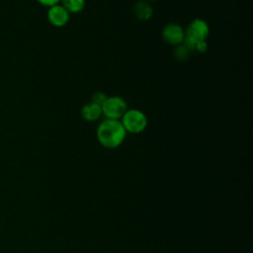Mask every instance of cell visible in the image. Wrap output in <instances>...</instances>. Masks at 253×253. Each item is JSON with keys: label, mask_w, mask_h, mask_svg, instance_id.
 Returning a JSON list of instances; mask_svg holds the SVG:
<instances>
[{"label": "cell", "mask_w": 253, "mask_h": 253, "mask_svg": "<svg viewBox=\"0 0 253 253\" xmlns=\"http://www.w3.org/2000/svg\"><path fill=\"white\" fill-rule=\"evenodd\" d=\"M134 13L139 20L145 21L151 18L153 14V9L148 2L144 0H140L134 5Z\"/></svg>", "instance_id": "ba28073f"}, {"label": "cell", "mask_w": 253, "mask_h": 253, "mask_svg": "<svg viewBox=\"0 0 253 253\" xmlns=\"http://www.w3.org/2000/svg\"><path fill=\"white\" fill-rule=\"evenodd\" d=\"M149 1H154V0H149Z\"/></svg>", "instance_id": "5bb4252c"}, {"label": "cell", "mask_w": 253, "mask_h": 253, "mask_svg": "<svg viewBox=\"0 0 253 253\" xmlns=\"http://www.w3.org/2000/svg\"><path fill=\"white\" fill-rule=\"evenodd\" d=\"M60 2L69 14L80 13L85 7V0H61Z\"/></svg>", "instance_id": "9c48e42d"}, {"label": "cell", "mask_w": 253, "mask_h": 253, "mask_svg": "<svg viewBox=\"0 0 253 253\" xmlns=\"http://www.w3.org/2000/svg\"><path fill=\"white\" fill-rule=\"evenodd\" d=\"M210 34L208 23L203 19H194L185 30V39L183 44L189 49L194 50L196 45L205 42Z\"/></svg>", "instance_id": "7a4b0ae2"}, {"label": "cell", "mask_w": 253, "mask_h": 253, "mask_svg": "<svg viewBox=\"0 0 253 253\" xmlns=\"http://www.w3.org/2000/svg\"><path fill=\"white\" fill-rule=\"evenodd\" d=\"M81 116L87 122H95L103 116L102 107L91 101L83 105L81 109Z\"/></svg>", "instance_id": "52a82bcc"}, {"label": "cell", "mask_w": 253, "mask_h": 253, "mask_svg": "<svg viewBox=\"0 0 253 253\" xmlns=\"http://www.w3.org/2000/svg\"><path fill=\"white\" fill-rule=\"evenodd\" d=\"M40 4L43 5V6H46V7H51L53 5H56V4H59V2L61 0H37Z\"/></svg>", "instance_id": "7c38bea8"}, {"label": "cell", "mask_w": 253, "mask_h": 253, "mask_svg": "<svg viewBox=\"0 0 253 253\" xmlns=\"http://www.w3.org/2000/svg\"><path fill=\"white\" fill-rule=\"evenodd\" d=\"M101 107L102 113L106 119L120 121L127 110V103L120 96H111L107 97Z\"/></svg>", "instance_id": "277c9868"}, {"label": "cell", "mask_w": 253, "mask_h": 253, "mask_svg": "<svg viewBox=\"0 0 253 253\" xmlns=\"http://www.w3.org/2000/svg\"><path fill=\"white\" fill-rule=\"evenodd\" d=\"M189 53H190V50L184 45V44H179V45H176L175 47V50H174V55L175 57L180 60V61H184L188 58L189 56Z\"/></svg>", "instance_id": "30bf717a"}, {"label": "cell", "mask_w": 253, "mask_h": 253, "mask_svg": "<svg viewBox=\"0 0 253 253\" xmlns=\"http://www.w3.org/2000/svg\"><path fill=\"white\" fill-rule=\"evenodd\" d=\"M107 97L108 96L105 93H103L101 91H97V92L93 93V95H92V102L102 106L103 103L105 102V100L107 99Z\"/></svg>", "instance_id": "8fae6325"}, {"label": "cell", "mask_w": 253, "mask_h": 253, "mask_svg": "<svg viewBox=\"0 0 253 253\" xmlns=\"http://www.w3.org/2000/svg\"><path fill=\"white\" fill-rule=\"evenodd\" d=\"M70 18L69 12L60 4L49 7L47 12V19L49 23L54 27L65 26Z\"/></svg>", "instance_id": "8992f818"}, {"label": "cell", "mask_w": 253, "mask_h": 253, "mask_svg": "<svg viewBox=\"0 0 253 253\" xmlns=\"http://www.w3.org/2000/svg\"><path fill=\"white\" fill-rule=\"evenodd\" d=\"M97 138L100 144L106 148L119 147L125 140L126 131L119 120H104L97 127Z\"/></svg>", "instance_id": "6da1fadb"}, {"label": "cell", "mask_w": 253, "mask_h": 253, "mask_svg": "<svg viewBox=\"0 0 253 253\" xmlns=\"http://www.w3.org/2000/svg\"><path fill=\"white\" fill-rule=\"evenodd\" d=\"M195 49L198 50V51H200V52H205V51H207V49H208L207 42L205 41V42H199V43L196 45V48H195Z\"/></svg>", "instance_id": "4fadbf2b"}, {"label": "cell", "mask_w": 253, "mask_h": 253, "mask_svg": "<svg viewBox=\"0 0 253 253\" xmlns=\"http://www.w3.org/2000/svg\"><path fill=\"white\" fill-rule=\"evenodd\" d=\"M121 123L126 132L140 133L147 126V118L145 114L137 109H127L121 119Z\"/></svg>", "instance_id": "3957f363"}, {"label": "cell", "mask_w": 253, "mask_h": 253, "mask_svg": "<svg viewBox=\"0 0 253 253\" xmlns=\"http://www.w3.org/2000/svg\"><path fill=\"white\" fill-rule=\"evenodd\" d=\"M162 38L171 45H179L184 42L185 30L176 23L167 24L162 30Z\"/></svg>", "instance_id": "5b68a950"}]
</instances>
